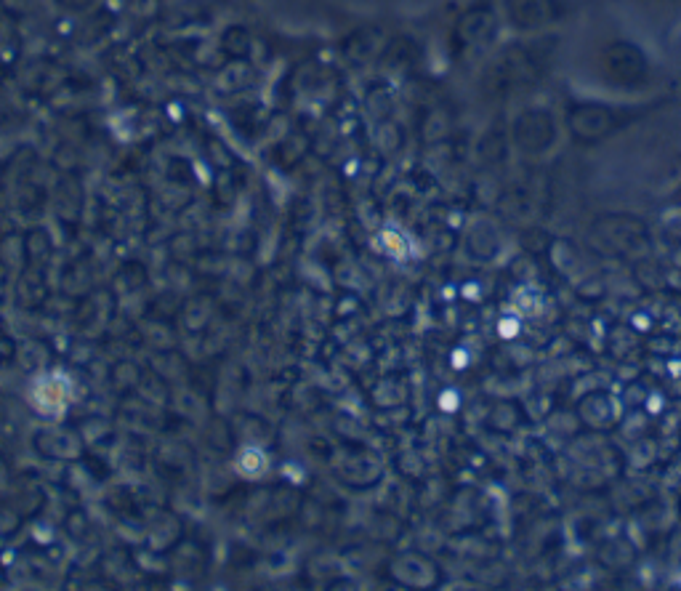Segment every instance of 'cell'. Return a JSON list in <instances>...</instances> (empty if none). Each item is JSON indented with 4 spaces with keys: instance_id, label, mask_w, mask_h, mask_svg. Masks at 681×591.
<instances>
[{
    "instance_id": "3",
    "label": "cell",
    "mask_w": 681,
    "mask_h": 591,
    "mask_svg": "<svg viewBox=\"0 0 681 591\" xmlns=\"http://www.w3.org/2000/svg\"><path fill=\"white\" fill-rule=\"evenodd\" d=\"M240 464H243L245 469L243 474L256 477V474H261V469H264V458H261V453H256V450H245L243 458H240Z\"/></svg>"
},
{
    "instance_id": "2",
    "label": "cell",
    "mask_w": 681,
    "mask_h": 591,
    "mask_svg": "<svg viewBox=\"0 0 681 591\" xmlns=\"http://www.w3.org/2000/svg\"><path fill=\"white\" fill-rule=\"evenodd\" d=\"M381 243H384L386 251L394 253L397 259H405V256H408V243H405V237H400L397 232H392V229L381 232Z\"/></svg>"
},
{
    "instance_id": "1",
    "label": "cell",
    "mask_w": 681,
    "mask_h": 591,
    "mask_svg": "<svg viewBox=\"0 0 681 591\" xmlns=\"http://www.w3.org/2000/svg\"><path fill=\"white\" fill-rule=\"evenodd\" d=\"M75 387L67 373H43L30 384V402L40 416L59 418L70 408Z\"/></svg>"
}]
</instances>
